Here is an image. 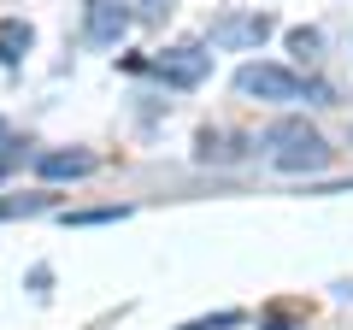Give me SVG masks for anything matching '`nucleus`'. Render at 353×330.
Returning <instances> with one entry per match:
<instances>
[{
    "instance_id": "2",
    "label": "nucleus",
    "mask_w": 353,
    "mask_h": 330,
    "mask_svg": "<svg viewBox=\"0 0 353 330\" xmlns=\"http://www.w3.org/2000/svg\"><path fill=\"white\" fill-rule=\"evenodd\" d=\"M236 89H241V95H259V101H301L306 83L289 71V65L253 59V65H241V71H236Z\"/></svg>"
},
{
    "instance_id": "7",
    "label": "nucleus",
    "mask_w": 353,
    "mask_h": 330,
    "mask_svg": "<svg viewBox=\"0 0 353 330\" xmlns=\"http://www.w3.org/2000/svg\"><path fill=\"white\" fill-rule=\"evenodd\" d=\"M30 41H36V30H30L24 18H6V24H0V59L18 65V59L30 53Z\"/></svg>"
},
{
    "instance_id": "1",
    "label": "nucleus",
    "mask_w": 353,
    "mask_h": 330,
    "mask_svg": "<svg viewBox=\"0 0 353 330\" xmlns=\"http://www.w3.org/2000/svg\"><path fill=\"white\" fill-rule=\"evenodd\" d=\"M265 148H271V165H277V171H324V165L336 159V148H330L306 118H277V124L265 130Z\"/></svg>"
},
{
    "instance_id": "9",
    "label": "nucleus",
    "mask_w": 353,
    "mask_h": 330,
    "mask_svg": "<svg viewBox=\"0 0 353 330\" xmlns=\"http://www.w3.org/2000/svg\"><path fill=\"white\" fill-rule=\"evenodd\" d=\"M318 48H324V36H318L312 24H301V30H289V53H294V59H318Z\"/></svg>"
},
{
    "instance_id": "12",
    "label": "nucleus",
    "mask_w": 353,
    "mask_h": 330,
    "mask_svg": "<svg viewBox=\"0 0 353 330\" xmlns=\"http://www.w3.org/2000/svg\"><path fill=\"white\" fill-rule=\"evenodd\" d=\"M0 142H6V124H0Z\"/></svg>"
},
{
    "instance_id": "8",
    "label": "nucleus",
    "mask_w": 353,
    "mask_h": 330,
    "mask_svg": "<svg viewBox=\"0 0 353 330\" xmlns=\"http://www.w3.org/2000/svg\"><path fill=\"white\" fill-rule=\"evenodd\" d=\"M241 148H248L241 136H212V130L201 136V159L206 165H212V159H241Z\"/></svg>"
},
{
    "instance_id": "4",
    "label": "nucleus",
    "mask_w": 353,
    "mask_h": 330,
    "mask_svg": "<svg viewBox=\"0 0 353 330\" xmlns=\"http://www.w3.org/2000/svg\"><path fill=\"white\" fill-rule=\"evenodd\" d=\"M130 24H136V6L130 0H88L83 6V30H88L94 48H118L130 36Z\"/></svg>"
},
{
    "instance_id": "5",
    "label": "nucleus",
    "mask_w": 353,
    "mask_h": 330,
    "mask_svg": "<svg viewBox=\"0 0 353 330\" xmlns=\"http://www.w3.org/2000/svg\"><path fill=\"white\" fill-rule=\"evenodd\" d=\"M271 36V12H224L212 18V48H259Z\"/></svg>"
},
{
    "instance_id": "6",
    "label": "nucleus",
    "mask_w": 353,
    "mask_h": 330,
    "mask_svg": "<svg viewBox=\"0 0 353 330\" xmlns=\"http://www.w3.org/2000/svg\"><path fill=\"white\" fill-rule=\"evenodd\" d=\"M36 171L41 177H88L94 171V153H41Z\"/></svg>"
},
{
    "instance_id": "10",
    "label": "nucleus",
    "mask_w": 353,
    "mask_h": 330,
    "mask_svg": "<svg viewBox=\"0 0 353 330\" xmlns=\"http://www.w3.org/2000/svg\"><path fill=\"white\" fill-rule=\"evenodd\" d=\"M236 324V313H218V318H194V324H183V330H230Z\"/></svg>"
},
{
    "instance_id": "3",
    "label": "nucleus",
    "mask_w": 353,
    "mask_h": 330,
    "mask_svg": "<svg viewBox=\"0 0 353 330\" xmlns=\"http://www.w3.org/2000/svg\"><path fill=\"white\" fill-rule=\"evenodd\" d=\"M206 71H212V53L201 41H176L153 59V77H165L171 89H194V83H206Z\"/></svg>"
},
{
    "instance_id": "11",
    "label": "nucleus",
    "mask_w": 353,
    "mask_h": 330,
    "mask_svg": "<svg viewBox=\"0 0 353 330\" xmlns=\"http://www.w3.org/2000/svg\"><path fill=\"white\" fill-rule=\"evenodd\" d=\"M136 12L141 18H165V12H171V0H136Z\"/></svg>"
}]
</instances>
